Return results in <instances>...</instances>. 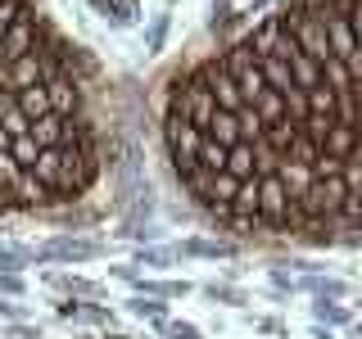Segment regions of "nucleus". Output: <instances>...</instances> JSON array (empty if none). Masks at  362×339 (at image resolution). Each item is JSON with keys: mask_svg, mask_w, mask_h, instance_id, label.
<instances>
[{"mask_svg": "<svg viewBox=\"0 0 362 339\" xmlns=\"http://www.w3.org/2000/svg\"><path fill=\"white\" fill-rule=\"evenodd\" d=\"M105 249L100 240H82V235H54V240H45L41 249H32V263H90V258H100Z\"/></svg>", "mask_w": 362, "mask_h": 339, "instance_id": "obj_1", "label": "nucleus"}, {"mask_svg": "<svg viewBox=\"0 0 362 339\" xmlns=\"http://www.w3.org/2000/svg\"><path fill=\"white\" fill-rule=\"evenodd\" d=\"M177 258H231L235 254V244H226V240H181L177 249H173Z\"/></svg>", "mask_w": 362, "mask_h": 339, "instance_id": "obj_2", "label": "nucleus"}, {"mask_svg": "<svg viewBox=\"0 0 362 339\" xmlns=\"http://www.w3.org/2000/svg\"><path fill=\"white\" fill-rule=\"evenodd\" d=\"M136 290L150 294V299H181V294H190L186 280H145V276H136Z\"/></svg>", "mask_w": 362, "mask_h": 339, "instance_id": "obj_3", "label": "nucleus"}, {"mask_svg": "<svg viewBox=\"0 0 362 339\" xmlns=\"http://www.w3.org/2000/svg\"><path fill=\"white\" fill-rule=\"evenodd\" d=\"M313 316H317V326H326V331H331V326H349V308L339 299H317Z\"/></svg>", "mask_w": 362, "mask_h": 339, "instance_id": "obj_4", "label": "nucleus"}, {"mask_svg": "<svg viewBox=\"0 0 362 339\" xmlns=\"http://www.w3.org/2000/svg\"><path fill=\"white\" fill-rule=\"evenodd\" d=\"M127 312L132 316H150V321H163V316H168V303L150 299V294H136V299L127 303Z\"/></svg>", "mask_w": 362, "mask_h": 339, "instance_id": "obj_5", "label": "nucleus"}, {"mask_svg": "<svg viewBox=\"0 0 362 339\" xmlns=\"http://www.w3.org/2000/svg\"><path fill=\"white\" fill-rule=\"evenodd\" d=\"M303 290H313L317 299H344V280H331V276H317V271H313L308 280H303Z\"/></svg>", "mask_w": 362, "mask_h": 339, "instance_id": "obj_6", "label": "nucleus"}, {"mask_svg": "<svg viewBox=\"0 0 362 339\" xmlns=\"http://www.w3.org/2000/svg\"><path fill=\"white\" fill-rule=\"evenodd\" d=\"M32 263V249H14V244H0V271H23Z\"/></svg>", "mask_w": 362, "mask_h": 339, "instance_id": "obj_7", "label": "nucleus"}, {"mask_svg": "<svg viewBox=\"0 0 362 339\" xmlns=\"http://www.w3.org/2000/svg\"><path fill=\"white\" fill-rule=\"evenodd\" d=\"M168 23H173L168 14H158V18L150 23V32H145V50H150V54L163 50V41H168Z\"/></svg>", "mask_w": 362, "mask_h": 339, "instance_id": "obj_8", "label": "nucleus"}, {"mask_svg": "<svg viewBox=\"0 0 362 339\" xmlns=\"http://www.w3.org/2000/svg\"><path fill=\"white\" fill-rule=\"evenodd\" d=\"M136 263H141V267H173L177 254H173V249H141V254H136Z\"/></svg>", "mask_w": 362, "mask_h": 339, "instance_id": "obj_9", "label": "nucleus"}, {"mask_svg": "<svg viewBox=\"0 0 362 339\" xmlns=\"http://www.w3.org/2000/svg\"><path fill=\"white\" fill-rule=\"evenodd\" d=\"M204 294H209L213 303H249V299H245V290H235V285H218V280H213V285H204Z\"/></svg>", "mask_w": 362, "mask_h": 339, "instance_id": "obj_10", "label": "nucleus"}, {"mask_svg": "<svg viewBox=\"0 0 362 339\" xmlns=\"http://www.w3.org/2000/svg\"><path fill=\"white\" fill-rule=\"evenodd\" d=\"M158 331L168 339H199V326H190V321H158Z\"/></svg>", "mask_w": 362, "mask_h": 339, "instance_id": "obj_11", "label": "nucleus"}, {"mask_svg": "<svg viewBox=\"0 0 362 339\" xmlns=\"http://www.w3.org/2000/svg\"><path fill=\"white\" fill-rule=\"evenodd\" d=\"M23 290H28V285H23L18 271H0V294H5V299H18Z\"/></svg>", "mask_w": 362, "mask_h": 339, "instance_id": "obj_12", "label": "nucleus"}, {"mask_svg": "<svg viewBox=\"0 0 362 339\" xmlns=\"http://www.w3.org/2000/svg\"><path fill=\"white\" fill-rule=\"evenodd\" d=\"M0 316H9V321H23V316H28V308H23V303H9V299H0Z\"/></svg>", "mask_w": 362, "mask_h": 339, "instance_id": "obj_13", "label": "nucleus"}, {"mask_svg": "<svg viewBox=\"0 0 362 339\" xmlns=\"http://www.w3.org/2000/svg\"><path fill=\"white\" fill-rule=\"evenodd\" d=\"M59 316H68V321H82V303H77V299H64L59 303Z\"/></svg>", "mask_w": 362, "mask_h": 339, "instance_id": "obj_14", "label": "nucleus"}, {"mask_svg": "<svg viewBox=\"0 0 362 339\" xmlns=\"http://www.w3.org/2000/svg\"><path fill=\"white\" fill-rule=\"evenodd\" d=\"M9 335L14 339H41V331H32V326H9Z\"/></svg>", "mask_w": 362, "mask_h": 339, "instance_id": "obj_15", "label": "nucleus"}, {"mask_svg": "<svg viewBox=\"0 0 362 339\" xmlns=\"http://www.w3.org/2000/svg\"><path fill=\"white\" fill-rule=\"evenodd\" d=\"M313 339H335V335L326 331V326H317V331H313Z\"/></svg>", "mask_w": 362, "mask_h": 339, "instance_id": "obj_16", "label": "nucleus"}, {"mask_svg": "<svg viewBox=\"0 0 362 339\" xmlns=\"http://www.w3.org/2000/svg\"><path fill=\"white\" fill-rule=\"evenodd\" d=\"M267 5V0H249V9H245V14H254V9H263Z\"/></svg>", "mask_w": 362, "mask_h": 339, "instance_id": "obj_17", "label": "nucleus"}, {"mask_svg": "<svg viewBox=\"0 0 362 339\" xmlns=\"http://www.w3.org/2000/svg\"><path fill=\"white\" fill-rule=\"evenodd\" d=\"M349 339H362V321H358V326H354V331H349Z\"/></svg>", "mask_w": 362, "mask_h": 339, "instance_id": "obj_18", "label": "nucleus"}, {"mask_svg": "<svg viewBox=\"0 0 362 339\" xmlns=\"http://www.w3.org/2000/svg\"><path fill=\"white\" fill-rule=\"evenodd\" d=\"M109 339H127V335H109Z\"/></svg>", "mask_w": 362, "mask_h": 339, "instance_id": "obj_19", "label": "nucleus"}, {"mask_svg": "<svg viewBox=\"0 0 362 339\" xmlns=\"http://www.w3.org/2000/svg\"><path fill=\"white\" fill-rule=\"evenodd\" d=\"M358 308H362V303H358Z\"/></svg>", "mask_w": 362, "mask_h": 339, "instance_id": "obj_20", "label": "nucleus"}]
</instances>
